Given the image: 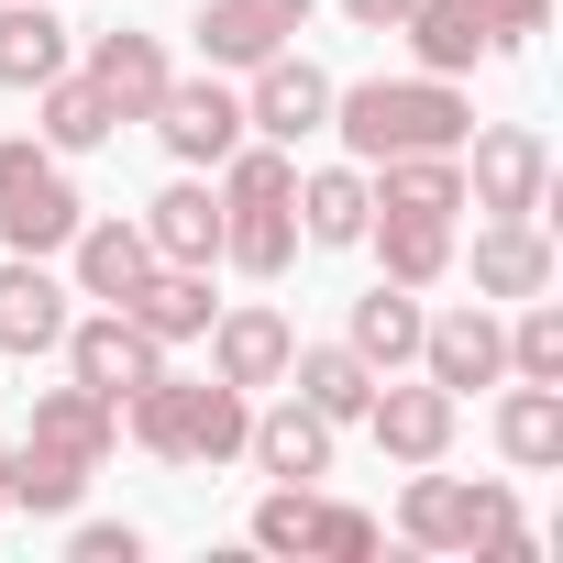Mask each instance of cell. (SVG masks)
Listing matches in <instances>:
<instances>
[{"label": "cell", "mask_w": 563, "mask_h": 563, "mask_svg": "<svg viewBox=\"0 0 563 563\" xmlns=\"http://www.w3.org/2000/svg\"><path fill=\"white\" fill-rule=\"evenodd\" d=\"M332 122H343V144H354V155H376V166H387V155H453L475 111H464L442 78H365V89H343V100H332Z\"/></svg>", "instance_id": "6da1fadb"}, {"label": "cell", "mask_w": 563, "mask_h": 563, "mask_svg": "<svg viewBox=\"0 0 563 563\" xmlns=\"http://www.w3.org/2000/svg\"><path fill=\"white\" fill-rule=\"evenodd\" d=\"M133 431H144V453H177V464H221V453H243V387L144 376V387H133Z\"/></svg>", "instance_id": "7a4b0ae2"}, {"label": "cell", "mask_w": 563, "mask_h": 563, "mask_svg": "<svg viewBox=\"0 0 563 563\" xmlns=\"http://www.w3.org/2000/svg\"><path fill=\"white\" fill-rule=\"evenodd\" d=\"M0 232H12V254H56V243H78V188L56 177V155L0 144Z\"/></svg>", "instance_id": "3957f363"}, {"label": "cell", "mask_w": 563, "mask_h": 563, "mask_svg": "<svg viewBox=\"0 0 563 563\" xmlns=\"http://www.w3.org/2000/svg\"><path fill=\"white\" fill-rule=\"evenodd\" d=\"M67 365H78V387H89V398H111V409H122L144 376H166V365H155V332H144L133 310H111V321H78V332H67Z\"/></svg>", "instance_id": "277c9868"}, {"label": "cell", "mask_w": 563, "mask_h": 563, "mask_svg": "<svg viewBox=\"0 0 563 563\" xmlns=\"http://www.w3.org/2000/svg\"><path fill=\"white\" fill-rule=\"evenodd\" d=\"M243 122H254V133H276V144H299V133H321V122H332V78H321L310 56H288V45H276V56L254 67Z\"/></svg>", "instance_id": "5b68a950"}, {"label": "cell", "mask_w": 563, "mask_h": 563, "mask_svg": "<svg viewBox=\"0 0 563 563\" xmlns=\"http://www.w3.org/2000/svg\"><path fill=\"white\" fill-rule=\"evenodd\" d=\"M299 23H310V0H210V12H199V45H210L221 67H265Z\"/></svg>", "instance_id": "8992f818"}, {"label": "cell", "mask_w": 563, "mask_h": 563, "mask_svg": "<svg viewBox=\"0 0 563 563\" xmlns=\"http://www.w3.org/2000/svg\"><path fill=\"white\" fill-rule=\"evenodd\" d=\"M155 133H166L188 166H221V155L243 144V100H232V89H210V78H199V89H177V78H166V100H155Z\"/></svg>", "instance_id": "52a82bcc"}, {"label": "cell", "mask_w": 563, "mask_h": 563, "mask_svg": "<svg viewBox=\"0 0 563 563\" xmlns=\"http://www.w3.org/2000/svg\"><path fill=\"white\" fill-rule=\"evenodd\" d=\"M409 530H420V541H508V552H519V519H508L497 486H442V475H420Z\"/></svg>", "instance_id": "ba28073f"}, {"label": "cell", "mask_w": 563, "mask_h": 563, "mask_svg": "<svg viewBox=\"0 0 563 563\" xmlns=\"http://www.w3.org/2000/svg\"><path fill=\"white\" fill-rule=\"evenodd\" d=\"M243 453L265 464V475H288V486H310L321 464H332V420L299 398V409H265V420H243Z\"/></svg>", "instance_id": "9c48e42d"}, {"label": "cell", "mask_w": 563, "mask_h": 563, "mask_svg": "<svg viewBox=\"0 0 563 563\" xmlns=\"http://www.w3.org/2000/svg\"><path fill=\"white\" fill-rule=\"evenodd\" d=\"M89 89L111 100V122H144V111L166 100V56H155V34H100V56H89Z\"/></svg>", "instance_id": "30bf717a"}, {"label": "cell", "mask_w": 563, "mask_h": 563, "mask_svg": "<svg viewBox=\"0 0 563 563\" xmlns=\"http://www.w3.org/2000/svg\"><path fill=\"white\" fill-rule=\"evenodd\" d=\"M420 354H431V387H486L497 365H508V343H497V321L486 310H453V321H420Z\"/></svg>", "instance_id": "8fae6325"}, {"label": "cell", "mask_w": 563, "mask_h": 563, "mask_svg": "<svg viewBox=\"0 0 563 563\" xmlns=\"http://www.w3.org/2000/svg\"><path fill=\"white\" fill-rule=\"evenodd\" d=\"M365 420H376V442L398 464H431L453 442V387H387V398H365Z\"/></svg>", "instance_id": "7c38bea8"}, {"label": "cell", "mask_w": 563, "mask_h": 563, "mask_svg": "<svg viewBox=\"0 0 563 563\" xmlns=\"http://www.w3.org/2000/svg\"><path fill=\"white\" fill-rule=\"evenodd\" d=\"M0 343H12V354L67 343V288H56L45 265H0Z\"/></svg>", "instance_id": "4fadbf2b"}, {"label": "cell", "mask_w": 563, "mask_h": 563, "mask_svg": "<svg viewBox=\"0 0 563 563\" xmlns=\"http://www.w3.org/2000/svg\"><path fill=\"white\" fill-rule=\"evenodd\" d=\"M530 199H541V144H530V133H486V144H475V210L530 221Z\"/></svg>", "instance_id": "5bb4252c"}, {"label": "cell", "mask_w": 563, "mask_h": 563, "mask_svg": "<svg viewBox=\"0 0 563 563\" xmlns=\"http://www.w3.org/2000/svg\"><path fill=\"white\" fill-rule=\"evenodd\" d=\"M122 310H133L155 343H188V332H210V276H199V265H155Z\"/></svg>", "instance_id": "9a60e30c"}, {"label": "cell", "mask_w": 563, "mask_h": 563, "mask_svg": "<svg viewBox=\"0 0 563 563\" xmlns=\"http://www.w3.org/2000/svg\"><path fill=\"white\" fill-rule=\"evenodd\" d=\"M409 45H420V67L431 78H453V67H475L486 56V12H475V0H409Z\"/></svg>", "instance_id": "2e32d148"}, {"label": "cell", "mask_w": 563, "mask_h": 563, "mask_svg": "<svg viewBox=\"0 0 563 563\" xmlns=\"http://www.w3.org/2000/svg\"><path fill=\"white\" fill-rule=\"evenodd\" d=\"M78 276H89V299H133L144 276H155V243H144V221H100V232H78Z\"/></svg>", "instance_id": "e0dca14e"}, {"label": "cell", "mask_w": 563, "mask_h": 563, "mask_svg": "<svg viewBox=\"0 0 563 563\" xmlns=\"http://www.w3.org/2000/svg\"><path fill=\"white\" fill-rule=\"evenodd\" d=\"M299 199V232L310 243H365V221H376V188L354 177V166H321L310 188H288Z\"/></svg>", "instance_id": "ac0fdd59"}, {"label": "cell", "mask_w": 563, "mask_h": 563, "mask_svg": "<svg viewBox=\"0 0 563 563\" xmlns=\"http://www.w3.org/2000/svg\"><path fill=\"white\" fill-rule=\"evenodd\" d=\"M111 398H89V387H56V398H34V442L45 453H67V464H100L111 453Z\"/></svg>", "instance_id": "d6986e66"}, {"label": "cell", "mask_w": 563, "mask_h": 563, "mask_svg": "<svg viewBox=\"0 0 563 563\" xmlns=\"http://www.w3.org/2000/svg\"><path fill=\"white\" fill-rule=\"evenodd\" d=\"M288 321H276V310H232L221 321V387H276V376H288Z\"/></svg>", "instance_id": "ffe728a7"}, {"label": "cell", "mask_w": 563, "mask_h": 563, "mask_svg": "<svg viewBox=\"0 0 563 563\" xmlns=\"http://www.w3.org/2000/svg\"><path fill=\"white\" fill-rule=\"evenodd\" d=\"M144 243H155V265H210V243H221V199H210V188H166L155 221H144Z\"/></svg>", "instance_id": "44dd1931"}, {"label": "cell", "mask_w": 563, "mask_h": 563, "mask_svg": "<svg viewBox=\"0 0 563 563\" xmlns=\"http://www.w3.org/2000/svg\"><path fill=\"white\" fill-rule=\"evenodd\" d=\"M67 67V23L56 12H0V89H45Z\"/></svg>", "instance_id": "7402d4cb"}, {"label": "cell", "mask_w": 563, "mask_h": 563, "mask_svg": "<svg viewBox=\"0 0 563 563\" xmlns=\"http://www.w3.org/2000/svg\"><path fill=\"white\" fill-rule=\"evenodd\" d=\"M475 276L497 299H541V276H552V254H541V232L530 221H497L486 243H475Z\"/></svg>", "instance_id": "603a6c76"}, {"label": "cell", "mask_w": 563, "mask_h": 563, "mask_svg": "<svg viewBox=\"0 0 563 563\" xmlns=\"http://www.w3.org/2000/svg\"><path fill=\"white\" fill-rule=\"evenodd\" d=\"M354 354H365V365H398V354H420V299L398 288V276H387L376 299H354Z\"/></svg>", "instance_id": "cb8c5ba5"}, {"label": "cell", "mask_w": 563, "mask_h": 563, "mask_svg": "<svg viewBox=\"0 0 563 563\" xmlns=\"http://www.w3.org/2000/svg\"><path fill=\"white\" fill-rule=\"evenodd\" d=\"M288 365H299V398L321 420H365V398H376V365L365 354H288Z\"/></svg>", "instance_id": "d4e9b609"}, {"label": "cell", "mask_w": 563, "mask_h": 563, "mask_svg": "<svg viewBox=\"0 0 563 563\" xmlns=\"http://www.w3.org/2000/svg\"><path fill=\"white\" fill-rule=\"evenodd\" d=\"M497 442H508V464H563V398L552 387H519L497 409Z\"/></svg>", "instance_id": "484cf974"}, {"label": "cell", "mask_w": 563, "mask_h": 563, "mask_svg": "<svg viewBox=\"0 0 563 563\" xmlns=\"http://www.w3.org/2000/svg\"><path fill=\"white\" fill-rule=\"evenodd\" d=\"M221 243H232V265L276 276V265L299 254V221H288V199H254V210H232V221H221Z\"/></svg>", "instance_id": "4316f807"}, {"label": "cell", "mask_w": 563, "mask_h": 563, "mask_svg": "<svg viewBox=\"0 0 563 563\" xmlns=\"http://www.w3.org/2000/svg\"><path fill=\"white\" fill-rule=\"evenodd\" d=\"M387 210H420V221H453L464 210V177L442 155H387Z\"/></svg>", "instance_id": "83f0119b"}, {"label": "cell", "mask_w": 563, "mask_h": 563, "mask_svg": "<svg viewBox=\"0 0 563 563\" xmlns=\"http://www.w3.org/2000/svg\"><path fill=\"white\" fill-rule=\"evenodd\" d=\"M442 254H453V232H442V221L387 210V276H398V288H431V276H442Z\"/></svg>", "instance_id": "f1b7e54d"}, {"label": "cell", "mask_w": 563, "mask_h": 563, "mask_svg": "<svg viewBox=\"0 0 563 563\" xmlns=\"http://www.w3.org/2000/svg\"><path fill=\"white\" fill-rule=\"evenodd\" d=\"M100 133H111V100L56 67V78H45V144H100Z\"/></svg>", "instance_id": "f546056e"}, {"label": "cell", "mask_w": 563, "mask_h": 563, "mask_svg": "<svg viewBox=\"0 0 563 563\" xmlns=\"http://www.w3.org/2000/svg\"><path fill=\"white\" fill-rule=\"evenodd\" d=\"M78 475H89V464H67V453H45V442L12 453V497H23V508H78Z\"/></svg>", "instance_id": "4dcf8cb0"}, {"label": "cell", "mask_w": 563, "mask_h": 563, "mask_svg": "<svg viewBox=\"0 0 563 563\" xmlns=\"http://www.w3.org/2000/svg\"><path fill=\"white\" fill-rule=\"evenodd\" d=\"M288 188H299V166L276 155V144H254V155L232 144V210H254V199H288Z\"/></svg>", "instance_id": "1f68e13d"}, {"label": "cell", "mask_w": 563, "mask_h": 563, "mask_svg": "<svg viewBox=\"0 0 563 563\" xmlns=\"http://www.w3.org/2000/svg\"><path fill=\"white\" fill-rule=\"evenodd\" d=\"M310 519H321V508H310L299 486H276V497L254 508V541H265V552H310Z\"/></svg>", "instance_id": "d6a6232c"}, {"label": "cell", "mask_w": 563, "mask_h": 563, "mask_svg": "<svg viewBox=\"0 0 563 563\" xmlns=\"http://www.w3.org/2000/svg\"><path fill=\"white\" fill-rule=\"evenodd\" d=\"M508 354H519V376H530V387H552V376H563V310H530Z\"/></svg>", "instance_id": "836d02e7"}, {"label": "cell", "mask_w": 563, "mask_h": 563, "mask_svg": "<svg viewBox=\"0 0 563 563\" xmlns=\"http://www.w3.org/2000/svg\"><path fill=\"white\" fill-rule=\"evenodd\" d=\"M310 552H332V563H365V552H376V519H365V508H321V519H310Z\"/></svg>", "instance_id": "e575fe53"}, {"label": "cell", "mask_w": 563, "mask_h": 563, "mask_svg": "<svg viewBox=\"0 0 563 563\" xmlns=\"http://www.w3.org/2000/svg\"><path fill=\"white\" fill-rule=\"evenodd\" d=\"M475 12H486V45H519V34H541L552 0H475Z\"/></svg>", "instance_id": "d590c367"}, {"label": "cell", "mask_w": 563, "mask_h": 563, "mask_svg": "<svg viewBox=\"0 0 563 563\" xmlns=\"http://www.w3.org/2000/svg\"><path fill=\"white\" fill-rule=\"evenodd\" d=\"M133 552H144V541H133V530H111V519H100V530H78V563H133Z\"/></svg>", "instance_id": "8d00e7d4"}, {"label": "cell", "mask_w": 563, "mask_h": 563, "mask_svg": "<svg viewBox=\"0 0 563 563\" xmlns=\"http://www.w3.org/2000/svg\"><path fill=\"white\" fill-rule=\"evenodd\" d=\"M343 12H354V23H398V12H409V0H343Z\"/></svg>", "instance_id": "74e56055"}, {"label": "cell", "mask_w": 563, "mask_h": 563, "mask_svg": "<svg viewBox=\"0 0 563 563\" xmlns=\"http://www.w3.org/2000/svg\"><path fill=\"white\" fill-rule=\"evenodd\" d=\"M0 497H12V453H0Z\"/></svg>", "instance_id": "f35d334b"}]
</instances>
